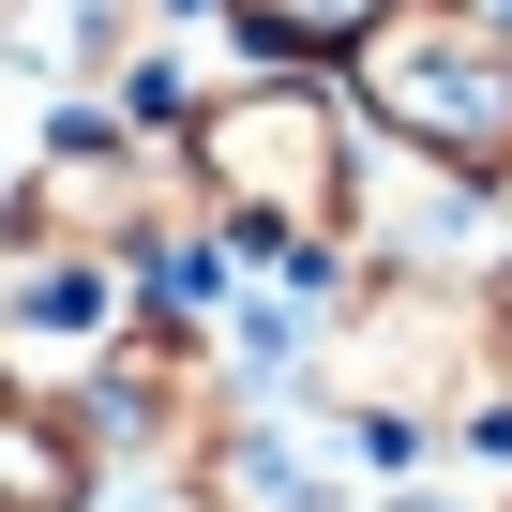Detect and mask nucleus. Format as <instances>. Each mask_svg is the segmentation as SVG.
Masks as SVG:
<instances>
[{
	"instance_id": "obj_4",
	"label": "nucleus",
	"mask_w": 512,
	"mask_h": 512,
	"mask_svg": "<svg viewBox=\"0 0 512 512\" xmlns=\"http://www.w3.org/2000/svg\"><path fill=\"white\" fill-rule=\"evenodd\" d=\"M76 497H91L76 422H46L31 392H0V512H76Z\"/></svg>"
},
{
	"instance_id": "obj_1",
	"label": "nucleus",
	"mask_w": 512,
	"mask_h": 512,
	"mask_svg": "<svg viewBox=\"0 0 512 512\" xmlns=\"http://www.w3.org/2000/svg\"><path fill=\"white\" fill-rule=\"evenodd\" d=\"M362 106L437 166H512V31L467 0H392L362 31Z\"/></svg>"
},
{
	"instance_id": "obj_3",
	"label": "nucleus",
	"mask_w": 512,
	"mask_h": 512,
	"mask_svg": "<svg viewBox=\"0 0 512 512\" xmlns=\"http://www.w3.org/2000/svg\"><path fill=\"white\" fill-rule=\"evenodd\" d=\"M0 46L31 76H106L136 46V0H0Z\"/></svg>"
},
{
	"instance_id": "obj_5",
	"label": "nucleus",
	"mask_w": 512,
	"mask_h": 512,
	"mask_svg": "<svg viewBox=\"0 0 512 512\" xmlns=\"http://www.w3.org/2000/svg\"><path fill=\"white\" fill-rule=\"evenodd\" d=\"M226 16H241V31H272V46H362L392 0H226Z\"/></svg>"
},
{
	"instance_id": "obj_6",
	"label": "nucleus",
	"mask_w": 512,
	"mask_h": 512,
	"mask_svg": "<svg viewBox=\"0 0 512 512\" xmlns=\"http://www.w3.org/2000/svg\"><path fill=\"white\" fill-rule=\"evenodd\" d=\"M392 512H497V497H437V482H407V497H392Z\"/></svg>"
},
{
	"instance_id": "obj_2",
	"label": "nucleus",
	"mask_w": 512,
	"mask_h": 512,
	"mask_svg": "<svg viewBox=\"0 0 512 512\" xmlns=\"http://www.w3.org/2000/svg\"><path fill=\"white\" fill-rule=\"evenodd\" d=\"M196 181L226 196L241 241H332L347 226V121L287 76H256V91H211L196 106Z\"/></svg>"
}]
</instances>
